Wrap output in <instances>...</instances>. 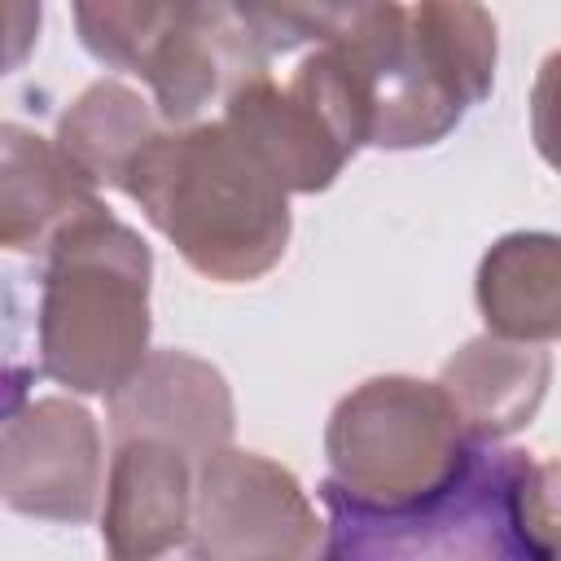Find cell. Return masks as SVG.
<instances>
[{"instance_id":"cell-6","label":"cell","mask_w":561,"mask_h":561,"mask_svg":"<svg viewBox=\"0 0 561 561\" xmlns=\"http://www.w3.org/2000/svg\"><path fill=\"white\" fill-rule=\"evenodd\" d=\"M522 447L478 443L465 473L412 508H364L320 482L329 561H539L517 513Z\"/></svg>"},{"instance_id":"cell-2","label":"cell","mask_w":561,"mask_h":561,"mask_svg":"<svg viewBox=\"0 0 561 561\" xmlns=\"http://www.w3.org/2000/svg\"><path fill=\"white\" fill-rule=\"evenodd\" d=\"M127 197L206 280L250 285L289 245V193L224 118L167 127L136 162Z\"/></svg>"},{"instance_id":"cell-8","label":"cell","mask_w":561,"mask_h":561,"mask_svg":"<svg viewBox=\"0 0 561 561\" xmlns=\"http://www.w3.org/2000/svg\"><path fill=\"white\" fill-rule=\"evenodd\" d=\"M0 495L35 522L79 526L101 495V430L92 412L66 394L9 408L0 438Z\"/></svg>"},{"instance_id":"cell-15","label":"cell","mask_w":561,"mask_h":561,"mask_svg":"<svg viewBox=\"0 0 561 561\" xmlns=\"http://www.w3.org/2000/svg\"><path fill=\"white\" fill-rule=\"evenodd\" d=\"M167 131L153 101H145L136 88L118 79L88 83L66 114L57 118V149L96 184V188H123L140 162V153Z\"/></svg>"},{"instance_id":"cell-1","label":"cell","mask_w":561,"mask_h":561,"mask_svg":"<svg viewBox=\"0 0 561 561\" xmlns=\"http://www.w3.org/2000/svg\"><path fill=\"white\" fill-rule=\"evenodd\" d=\"M495 18L482 4H342L289 88L355 149H430L491 96Z\"/></svg>"},{"instance_id":"cell-12","label":"cell","mask_w":561,"mask_h":561,"mask_svg":"<svg viewBox=\"0 0 561 561\" xmlns=\"http://www.w3.org/2000/svg\"><path fill=\"white\" fill-rule=\"evenodd\" d=\"M224 123H232L254 145V153L272 167L285 193H324L351 158L324 114L289 83H272V75L241 83L224 101Z\"/></svg>"},{"instance_id":"cell-11","label":"cell","mask_w":561,"mask_h":561,"mask_svg":"<svg viewBox=\"0 0 561 561\" xmlns=\"http://www.w3.org/2000/svg\"><path fill=\"white\" fill-rule=\"evenodd\" d=\"M105 202L96 184L57 149L18 123L0 127V241L13 254L48 259V250Z\"/></svg>"},{"instance_id":"cell-5","label":"cell","mask_w":561,"mask_h":561,"mask_svg":"<svg viewBox=\"0 0 561 561\" xmlns=\"http://www.w3.org/2000/svg\"><path fill=\"white\" fill-rule=\"evenodd\" d=\"M75 26L101 66L149 83L167 127H193L210 101H228L272 61L241 4H75Z\"/></svg>"},{"instance_id":"cell-9","label":"cell","mask_w":561,"mask_h":561,"mask_svg":"<svg viewBox=\"0 0 561 561\" xmlns=\"http://www.w3.org/2000/svg\"><path fill=\"white\" fill-rule=\"evenodd\" d=\"M232 425L237 408L228 377L188 351H153L140 373L110 394L114 443L158 438L180 447L193 465L232 447Z\"/></svg>"},{"instance_id":"cell-14","label":"cell","mask_w":561,"mask_h":561,"mask_svg":"<svg viewBox=\"0 0 561 561\" xmlns=\"http://www.w3.org/2000/svg\"><path fill=\"white\" fill-rule=\"evenodd\" d=\"M473 302L491 337L561 342V232H504L478 263Z\"/></svg>"},{"instance_id":"cell-13","label":"cell","mask_w":561,"mask_h":561,"mask_svg":"<svg viewBox=\"0 0 561 561\" xmlns=\"http://www.w3.org/2000/svg\"><path fill=\"white\" fill-rule=\"evenodd\" d=\"M552 355L508 337H469L438 373L443 394L478 443H504L526 430L548 394Z\"/></svg>"},{"instance_id":"cell-7","label":"cell","mask_w":561,"mask_h":561,"mask_svg":"<svg viewBox=\"0 0 561 561\" xmlns=\"http://www.w3.org/2000/svg\"><path fill=\"white\" fill-rule=\"evenodd\" d=\"M184 552L193 561H329V526L285 465L224 447L197 465Z\"/></svg>"},{"instance_id":"cell-17","label":"cell","mask_w":561,"mask_h":561,"mask_svg":"<svg viewBox=\"0 0 561 561\" xmlns=\"http://www.w3.org/2000/svg\"><path fill=\"white\" fill-rule=\"evenodd\" d=\"M162 561H193V557H188V552L180 548V552H171V557H162Z\"/></svg>"},{"instance_id":"cell-16","label":"cell","mask_w":561,"mask_h":561,"mask_svg":"<svg viewBox=\"0 0 561 561\" xmlns=\"http://www.w3.org/2000/svg\"><path fill=\"white\" fill-rule=\"evenodd\" d=\"M530 140L539 158L561 175V48L539 61L530 88Z\"/></svg>"},{"instance_id":"cell-4","label":"cell","mask_w":561,"mask_h":561,"mask_svg":"<svg viewBox=\"0 0 561 561\" xmlns=\"http://www.w3.org/2000/svg\"><path fill=\"white\" fill-rule=\"evenodd\" d=\"M473 447L438 381L386 373L337 399L324 425V482L364 508H412L443 495Z\"/></svg>"},{"instance_id":"cell-3","label":"cell","mask_w":561,"mask_h":561,"mask_svg":"<svg viewBox=\"0 0 561 561\" xmlns=\"http://www.w3.org/2000/svg\"><path fill=\"white\" fill-rule=\"evenodd\" d=\"M153 254L105 206L83 215L44 259L39 373L75 394L123 390L149 351Z\"/></svg>"},{"instance_id":"cell-10","label":"cell","mask_w":561,"mask_h":561,"mask_svg":"<svg viewBox=\"0 0 561 561\" xmlns=\"http://www.w3.org/2000/svg\"><path fill=\"white\" fill-rule=\"evenodd\" d=\"M197 465L158 438L114 443L101 539L110 561H162L188 543Z\"/></svg>"}]
</instances>
